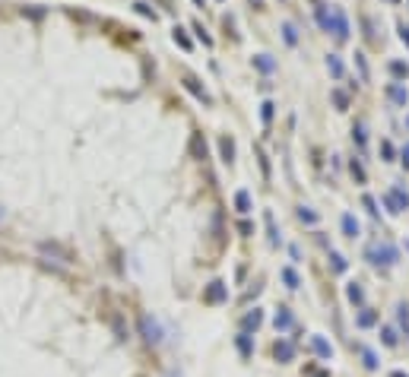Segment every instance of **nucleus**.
<instances>
[{
  "instance_id": "f257e3e1",
  "label": "nucleus",
  "mask_w": 409,
  "mask_h": 377,
  "mask_svg": "<svg viewBox=\"0 0 409 377\" xmlns=\"http://www.w3.org/2000/svg\"><path fill=\"white\" fill-rule=\"evenodd\" d=\"M140 326H143V336H146L149 343H162V326H159V320H152V317H143Z\"/></svg>"
},
{
  "instance_id": "f03ea898",
  "label": "nucleus",
  "mask_w": 409,
  "mask_h": 377,
  "mask_svg": "<svg viewBox=\"0 0 409 377\" xmlns=\"http://www.w3.org/2000/svg\"><path fill=\"white\" fill-rule=\"evenodd\" d=\"M368 257H371V260H375V263H381V257H384V263H393L396 260V251H393V247L390 244H378V247H371V251H368Z\"/></svg>"
},
{
  "instance_id": "7ed1b4c3",
  "label": "nucleus",
  "mask_w": 409,
  "mask_h": 377,
  "mask_svg": "<svg viewBox=\"0 0 409 377\" xmlns=\"http://www.w3.org/2000/svg\"><path fill=\"white\" fill-rule=\"evenodd\" d=\"M387 203H390L393 213H400V209H406V206H409V197H406V194H400V191H390V194H387Z\"/></svg>"
},
{
  "instance_id": "20e7f679",
  "label": "nucleus",
  "mask_w": 409,
  "mask_h": 377,
  "mask_svg": "<svg viewBox=\"0 0 409 377\" xmlns=\"http://www.w3.org/2000/svg\"><path fill=\"white\" fill-rule=\"evenodd\" d=\"M311 349H314V352H317L320 358H330V355H333V349H330L327 343H323L320 336H314V339H311Z\"/></svg>"
},
{
  "instance_id": "39448f33",
  "label": "nucleus",
  "mask_w": 409,
  "mask_h": 377,
  "mask_svg": "<svg viewBox=\"0 0 409 377\" xmlns=\"http://www.w3.org/2000/svg\"><path fill=\"white\" fill-rule=\"evenodd\" d=\"M292 355H295L292 343H276V358H279V361H289Z\"/></svg>"
},
{
  "instance_id": "423d86ee",
  "label": "nucleus",
  "mask_w": 409,
  "mask_h": 377,
  "mask_svg": "<svg viewBox=\"0 0 409 377\" xmlns=\"http://www.w3.org/2000/svg\"><path fill=\"white\" fill-rule=\"evenodd\" d=\"M289 326H292V314L285 308H279V314H276V329H289Z\"/></svg>"
},
{
  "instance_id": "0eeeda50",
  "label": "nucleus",
  "mask_w": 409,
  "mask_h": 377,
  "mask_svg": "<svg viewBox=\"0 0 409 377\" xmlns=\"http://www.w3.org/2000/svg\"><path fill=\"white\" fill-rule=\"evenodd\" d=\"M210 301H222L225 298V289H222V282H213V289H210Z\"/></svg>"
},
{
  "instance_id": "6e6552de",
  "label": "nucleus",
  "mask_w": 409,
  "mask_h": 377,
  "mask_svg": "<svg viewBox=\"0 0 409 377\" xmlns=\"http://www.w3.org/2000/svg\"><path fill=\"white\" fill-rule=\"evenodd\" d=\"M343 228H346V234H352V238H355V234H358V222L352 216H343Z\"/></svg>"
},
{
  "instance_id": "1a4fd4ad",
  "label": "nucleus",
  "mask_w": 409,
  "mask_h": 377,
  "mask_svg": "<svg viewBox=\"0 0 409 377\" xmlns=\"http://www.w3.org/2000/svg\"><path fill=\"white\" fill-rule=\"evenodd\" d=\"M362 355H365V368H368V371H375V368H378V355H375L371 349H365Z\"/></svg>"
},
{
  "instance_id": "9d476101",
  "label": "nucleus",
  "mask_w": 409,
  "mask_h": 377,
  "mask_svg": "<svg viewBox=\"0 0 409 377\" xmlns=\"http://www.w3.org/2000/svg\"><path fill=\"white\" fill-rule=\"evenodd\" d=\"M260 320H263L260 311H254V314H248V317H244V326H254V329H257V326H260Z\"/></svg>"
},
{
  "instance_id": "9b49d317",
  "label": "nucleus",
  "mask_w": 409,
  "mask_h": 377,
  "mask_svg": "<svg viewBox=\"0 0 409 377\" xmlns=\"http://www.w3.org/2000/svg\"><path fill=\"white\" fill-rule=\"evenodd\" d=\"M381 336H384V346H390V349L396 346V333H393V329H390V326H387V329H384V333H381Z\"/></svg>"
},
{
  "instance_id": "f8f14e48",
  "label": "nucleus",
  "mask_w": 409,
  "mask_h": 377,
  "mask_svg": "<svg viewBox=\"0 0 409 377\" xmlns=\"http://www.w3.org/2000/svg\"><path fill=\"white\" fill-rule=\"evenodd\" d=\"M235 203H238V209H241V213H248V209H251V200H248V194H238V197H235Z\"/></svg>"
},
{
  "instance_id": "ddd939ff",
  "label": "nucleus",
  "mask_w": 409,
  "mask_h": 377,
  "mask_svg": "<svg viewBox=\"0 0 409 377\" xmlns=\"http://www.w3.org/2000/svg\"><path fill=\"white\" fill-rule=\"evenodd\" d=\"M365 295H362V289H358L355 286V282H352V286H349V301H362Z\"/></svg>"
},
{
  "instance_id": "4468645a",
  "label": "nucleus",
  "mask_w": 409,
  "mask_h": 377,
  "mask_svg": "<svg viewBox=\"0 0 409 377\" xmlns=\"http://www.w3.org/2000/svg\"><path fill=\"white\" fill-rule=\"evenodd\" d=\"M282 279L289 282V289H295V286H298V276L292 273V269H282Z\"/></svg>"
},
{
  "instance_id": "2eb2a0df",
  "label": "nucleus",
  "mask_w": 409,
  "mask_h": 377,
  "mask_svg": "<svg viewBox=\"0 0 409 377\" xmlns=\"http://www.w3.org/2000/svg\"><path fill=\"white\" fill-rule=\"evenodd\" d=\"M375 320H378V317L371 314V311H365L362 317H358V326H371V323H375Z\"/></svg>"
},
{
  "instance_id": "dca6fc26",
  "label": "nucleus",
  "mask_w": 409,
  "mask_h": 377,
  "mask_svg": "<svg viewBox=\"0 0 409 377\" xmlns=\"http://www.w3.org/2000/svg\"><path fill=\"white\" fill-rule=\"evenodd\" d=\"M222 156H225V162H232V156H235V149H232V143H228V139H222Z\"/></svg>"
},
{
  "instance_id": "f3484780",
  "label": "nucleus",
  "mask_w": 409,
  "mask_h": 377,
  "mask_svg": "<svg viewBox=\"0 0 409 377\" xmlns=\"http://www.w3.org/2000/svg\"><path fill=\"white\" fill-rule=\"evenodd\" d=\"M327 67H330V73H333V76H340V73H343V64L336 61V57H330V61H327Z\"/></svg>"
},
{
  "instance_id": "a211bd4d",
  "label": "nucleus",
  "mask_w": 409,
  "mask_h": 377,
  "mask_svg": "<svg viewBox=\"0 0 409 377\" xmlns=\"http://www.w3.org/2000/svg\"><path fill=\"white\" fill-rule=\"evenodd\" d=\"M238 349H241V355H251V339L241 336V339H238Z\"/></svg>"
},
{
  "instance_id": "6ab92c4d",
  "label": "nucleus",
  "mask_w": 409,
  "mask_h": 377,
  "mask_svg": "<svg viewBox=\"0 0 409 377\" xmlns=\"http://www.w3.org/2000/svg\"><path fill=\"white\" fill-rule=\"evenodd\" d=\"M285 41H289V44H295V41H298V35H295V26H285Z\"/></svg>"
},
{
  "instance_id": "aec40b11",
  "label": "nucleus",
  "mask_w": 409,
  "mask_h": 377,
  "mask_svg": "<svg viewBox=\"0 0 409 377\" xmlns=\"http://www.w3.org/2000/svg\"><path fill=\"white\" fill-rule=\"evenodd\" d=\"M298 216H302V222H317V216H314V213H305V209H302Z\"/></svg>"
},
{
  "instance_id": "412c9836",
  "label": "nucleus",
  "mask_w": 409,
  "mask_h": 377,
  "mask_svg": "<svg viewBox=\"0 0 409 377\" xmlns=\"http://www.w3.org/2000/svg\"><path fill=\"white\" fill-rule=\"evenodd\" d=\"M390 377H409V374H403V371H393V374H390Z\"/></svg>"
}]
</instances>
